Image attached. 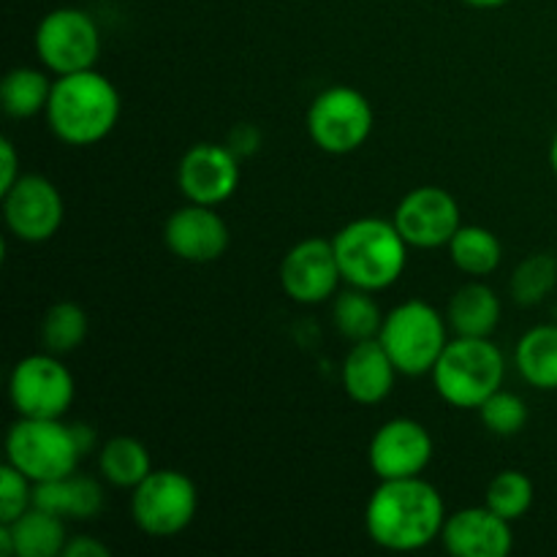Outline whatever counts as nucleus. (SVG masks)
Listing matches in <instances>:
<instances>
[{"instance_id":"obj_1","label":"nucleus","mask_w":557,"mask_h":557,"mask_svg":"<svg viewBox=\"0 0 557 557\" xmlns=\"http://www.w3.org/2000/svg\"><path fill=\"white\" fill-rule=\"evenodd\" d=\"M446 506L438 490L422 476L384 479L364 509V531L392 553H417L441 539Z\"/></svg>"},{"instance_id":"obj_2","label":"nucleus","mask_w":557,"mask_h":557,"mask_svg":"<svg viewBox=\"0 0 557 557\" xmlns=\"http://www.w3.org/2000/svg\"><path fill=\"white\" fill-rule=\"evenodd\" d=\"M120 92L96 69L58 76L47 103V123L63 145L90 147L107 139L120 120Z\"/></svg>"},{"instance_id":"obj_3","label":"nucleus","mask_w":557,"mask_h":557,"mask_svg":"<svg viewBox=\"0 0 557 557\" xmlns=\"http://www.w3.org/2000/svg\"><path fill=\"white\" fill-rule=\"evenodd\" d=\"M92 446L96 433L87 424L20 417L5 435V462L25 473L33 484H41L74 473Z\"/></svg>"},{"instance_id":"obj_4","label":"nucleus","mask_w":557,"mask_h":557,"mask_svg":"<svg viewBox=\"0 0 557 557\" xmlns=\"http://www.w3.org/2000/svg\"><path fill=\"white\" fill-rule=\"evenodd\" d=\"M332 245H335L343 283L373 294L400 281L411 248L395 221L384 218H359L346 223L332 237Z\"/></svg>"},{"instance_id":"obj_5","label":"nucleus","mask_w":557,"mask_h":557,"mask_svg":"<svg viewBox=\"0 0 557 557\" xmlns=\"http://www.w3.org/2000/svg\"><path fill=\"white\" fill-rule=\"evenodd\" d=\"M430 375L441 400L462 411H479L504 386L506 359L490 337L455 335Z\"/></svg>"},{"instance_id":"obj_6","label":"nucleus","mask_w":557,"mask_h":557,"mask_svg":"<svg viewBox=\"0 0 557 557\" xmlns=\"http://www.w3.org/2000/svg\"><path fill=\"white\" fill-rule=\"evenodd\" d=\"M449 321L424 299H408L384 315L379 341L403 375L433 373L449 346Z\"/></svg>"},{"instance_id":"obj_7","label":"nucleus","mask_w":557,"mask_h":557,"mask_svg":"<svg viewBox=\"0 0 557 557\" xmlns=\"http://www.w3.org/2000/svg\"><path fill=\"white\" fill-rule=\"evenodd\" d=\"M199 511V490L183 471H152L131 490V517L136 528L152 539H172L188 531Z\"/></svg>"},{"instance_id":"obj_8","label":"nucleus","mask_w":557,"mask_h":557,"mask_svg":"<svg viewBox=\"0 0 557 557\" xmlns=\"http://www.w3.org/2000/svg\"><path fill=\"white\" fill-rule=\"evenodd\" d=\"M38 63L54 76L96 69L101 54V30L85 9L63 5L38 22L33 36Z\"/></svg>"},{"instance_id":"obj_9","label":"nucleus","mask_w":557,"mask_h":557,"mask_svg":"<svg viewBox=\"0 0 557 557\" xmlns=\"http://www.w3.org/2000/svg\"><path fill=\"white\" fill-rule=\"evenodd\" d=\"M375 125L373 107L359 90L346 85L326 87L308 109V134L319 150L348 156L370 139Z\"/></svg>"},{"instance_id":"obj_10","label":"nucleus","mask_w":557,"mask_h":557,"mask_svg":"<svg viewBox=\"0 0 557 557\" xmlns=\"http://www.w3.org/2000/svg\"><path fill=\"white\" fill-rule=\"evenodd\" d=\"M74 397V375L58 354H30L11 370L9 400L20 417L63 419Z\"/></svg>"},{"instance_id":"obj_11","label":"nucleus","mask_w":557,"mask_h":557,"mask_svg":"<svg viewBox=\"0 0 557 557\" xmlns=\"http://www.w3.org/2000/svg\"><path fill=\"white\" fill-rule=\"evenodd\" d=\"M5 228L22 243H47L65 221V201L58 185L41 174H22L3 194Z\"/></svg>"},{"instance_id":"obj_12","label":"nucleus","mask_w":557,"mask_h":557,"mask_svg":"<svg viewBox=\"0 0 557 557\" xmlns=\"http://www.w3.org/2000/svg\"><path fill=\"white\" fill-rule=\"evenodd\" d=\"M395 226L411 248H441L449 245L462 226V212L455 196L438 185H422L400 199L395 210Z\"/></svg>"},{"instance_id":"obj_13","label":"nucleus","mask_w":557,"mask_h":557,"mask_svg":"<svg viewBox=\"0 0 557 557\" xmlns=\"http://www.w3.org/2000/svg\"><path fill=\"white\" fill-rule=\"evenodd\" d=\"M435 444L433 435L428 433L417 419H389L375 430L370 438L368 462L375 476L384 479H413L422 476L433 462Z\"/></svg>"},{"instance_id":"obj_14","label":"nucleus","mask_w":557,"mask_h":557,"mask_svg":"<svg viewBox=\"0 0 557 557\" xmlns=\"http://www.w3.org/2000/svg\"><path fill=\"white\" fill-rule=\"evenodd\" d=\"M343 283L332 239L310 237L294 245L281 261V286L294 302L321 305L335 297Z\"/></svg>"},{"instance_id":"obj_15","label":"nucleus","mask_w":557,"mask_h":557,"mask_svg":"<svg viewBox=\"0 0 557 557\" xmlns=\"http://www.w3.org/2000/svg\"><path fill=\"white\" fill-rule=\"evenodd\" d=\"M177 185L188 201L207 207L223 205L239 188L237 152L215 141H199L180 161Z\"/></svg>"},{"instance_id":"obj_16","label":"nucleus","mask_w":557,"mask_h":557,"mask_svg":"<svg viewBox=\"0 0 557 557\" xmlns=\"http://www.w3.org/2000/svg\"><path fill=\"white\" fill-rule=\"evenodd\" d=\"M163 243L169 253L190 264H207L226 253L228 226L215 207L188 201L185 207L174 210L163 226Z\"/></svg>"},{"instance_id":"obj_17","label":"nucleus","mask_w":557,"mask_h":557,"mask_svg":"<svg viewBox=\"0 0 557 557\" xmlns=\"http://www.w3.org/2000/svg\"><path fill=\"white\" fill-rule=\"evenodd\" d=\"M441 542L455 557H506L515 547V533L511 522L490 506H468L446 517Z\"/></svg>"},{"instance_id":"obj_18","label":"nucleus","mask_w":557,"mask_h":557,"mask_svg":"<svg viewBox=\"0 0 557 557\" xmlns=\"http://www.w3.org/2000/svg\"><path fill=\"white\" fill-rule=\"evenodd\" d=\"M400 370L395 368L379 337L362 343H351L341 368V381L346 395L359 406H379L395 389V379Z\"/></svg>"},{"instance_id":"obj_19","label":"nucleus","mask_w":557,"mask_h":557,"mask_svg":"<svg viewBox=\"0 0 557 557\" xmlns=\"http://www.w3.org/2000/svg\"><path fill=\"white\" fill-rule=\"evenodd\" d=\"M69 544L63 517L30 506L14 522H0V549L14 557H58Z\"/></svg>"},{"instance_id":"obj_20","label":"nucleus","mask_w":557,"mask_h":557,"mask_svg":"<svg viewBox=\"0 0 557 557\" xmlns=\"http://www.w3.org/2000/svg\"><path fill=\"white\" fill-rule=\"evenodd\" d=\"M33 506H41L63 520H92L103 509V487L96 479L74 471L69 476L36 484Z\"/></svg>"},{"instance_id":"obj_21","label":"nucleus","mask_w":557,"mask_h":557,"mask_svg":"<svg viewBox=\"0 0 557 557\" xmlns=\"http://www.w3.org/2000/svg\"><path fill=\"white\" fill-rule=\"evenodd\" d=\"M449 330L460 337H493L500 324V299L482 277L457 288L446 308Z\"/></svg>"},{"instance_id":"obj_22","label":"nucleus","mask_w":557,"mask_h":557,"mask_svg":"<svg viewBox=\"0 0 557 557\" xmlns=\"http://www.w3.org/2000/svg\"><path fill=\"white\" fill-rule=\"evenodd\" d=\"M515 364L533 389L557 392V324L528 330L515 348Z\"/></svg>"},{"instance_id":"obj_23","label":"nucleus","mask_w":557,"mask_h":557,"mask_svg":"<svg viewBox=\"0 0 557 557\" xmlns=\"http://www.w3.org/2000/svg\"><path fill=\"white\" fill-rule=\"evenodd\" d=\"M98 471L112 487L134 490L150 476L152 468L150 451L139 438L131 435H114L98 449Z\"/></svg>"},{"instance_id":"obj_24","label":"nucleus","mask_w":557,"mask_h":557,"mask_svg":"<svg viewBox=\"0 0 557 557\" xmlns=\"http://www.w3.org/2000/svg\"><path fill=\"white\" fill-rule=\"evenodd\" d=\"M446 248H449L451 264L471 277L493 275L504 261V245L484 226H466L462 223Z\"/></svg>"},{"instance_id":"obj_25","label":"nucleus","mask_w":557,"mask_h":557,"mask_svg":"<svg viewBox=\"0 0 557 557\" xmlns=\"http://www.w3.org/2000/svg\"><path fill=\"white\" fill-rule=\"evenodd\" d=\"M49 96H52V79L47 76V71L27 69V65L9 71L0 85L3 112L14 120H30L47 112Z\"/></svg>"},{"instance_id":"obj_26","label":"nucleus","mask_w":557,"mask_h":557,"mask_svg":"<svg viewBox=\"0 0 557 557\" xmlns=\"http://www.w3.org/2000/svg\"><path fill=\"white\" fill-rule=\"evenodd\" d=\"M332 321H335V330L346 341L362 343L379 337L381 324H384V313H381L379 302L373 299V292L348 286L346 292H341L335 297Z\"/></svg>"},{"instance_id":"obj_27","label":"nucleus","mask_w":557,"mask_h":557,"mask_svg":"<svg viewBox=\"0 0 557 557\" xmlns=\"http://www.w3.org/2000/svg\"><path fill=\"white\" fill-rule=\"evenodd\" d=\"M87 313L82 305L54 302L52 308L44 313L41 321V343L49 354H71L85 343L87 337Z\"/></svg>"},{"instance_id":"obj_28","label":"nucleus","mask_w":557,"mask_h":557,"mask_svg":"<svg viewBox=\"0 0 557 557\" xmlns=\"http://www.w3.org/2000/svg\"><path fill=\"white\" fill-rule=\"evenodd\" d=\"M557 286V259L553 253H533L525 261H520L511 275V297L517 305L544 302Z\"/></svg>"},{"instance_id":"obj_29","label":"nucleus","mask_w":557,"mask_h":557,"mask_svg":"<svg viewBox=\"0 0 557 557\" xmlns=\"http://www.w3.org/2000/svg\"><path fill=\"white\" fill-rule=\"evenodd\" d=\"M533 498H536V490L533 482L522 471H500L498 476H493V482L487 484V493H484V506L500 515L504 520L517 522L531 511Z\"/></svg>"},{"instance_id":"obj_30","label":"nucleus","mask_w":557,"mask_h":557,"mask_svg":"<svg viewBox=\"0 0 557 557\" xmlns=\"http://www.w3.org/2000/svg\"><path fill=\"white\" fill-rule=\"evenodd\" d=\"M479 417H482V424L490 433L500 435V438H509V435L522 433V428L528 424V406L517 392H509L500 386L498 392H493L479 406Z\"/></svg>"},{"instance_id":"obj_31","label":"nucleus","mask_w":557,"mask_h":557,"mask_svg":"<svg viewBox=\"0 0 557 557\" xmlns=\"http://www.w3.org/2000/svg\"><path fill=\"white\" fill-rule=\"evenodd\" d=\"M36 484L11 462L0 468V522H14L33 506Z\"/></svg>"},{"instance_id":"obj_32","label":"nucleus","mask_w":557,"mask_h":557,"mask_svg":"<svg viewBox=\"0 0 557 557\" xmlns=\"http://www.w3.org/2000/svg\"><path fill=\"white\" fill-rule=\"evenodd\" d=\"M22 177L20 172V158H16L14 141L0 139V196Z\"/></svg>"},{"instance_id":"obj_33","label":"nucleus","mask_w":557,"mask_h":557,"mask_svg":"<svg viewBox=\"0 0 557 557\" xmlns=\"http://www.w3.org/2000/svg\"><path fill=\"white\" fill-rule=\"evenodd\" d=\"M63 555L65 557H109L112 555V549L92 536H74L69 539V544H65Z\"/></svg>"},{"instance_id":"obj_34","label":"nucleus","mask_w":557,"mask_h":557,"mask_svg":"<svg viewBox=\"0 0 557 557\" xmlns=\"http://www.w3.org/2000/svg\"><path fill=\"white\" fill-rule=\"evenodd\" d=\"M466 5H471V9H500V5H506L509 0H462Z\"/></svg>"},{"instance_id":"obj_35","label":"nucleus","mask_w":557,"mask_h":557,"mask_svg":"<svg viewBox=\"0 0 557 557\" xmlns=\"http://www.w3.org/2000/svg\"><path fill=\"white\" fill-rule=\"evenodd\" d=\"M549 166H553V172L557 177V134L553 136V145H549Z\"/></svg>"}]
</instances>
